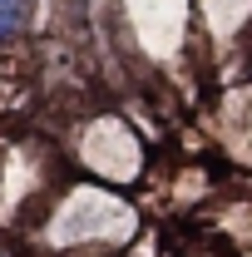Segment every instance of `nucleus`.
I'll return each mask as SVG.
<instances>
[{"instance_id": "obj_2", "label": "nucleus", "mask_w": 252, "mask_h": 257, "mask_svg": "<svg viewBox=\"0 0 252 257\" xmlns=\"http://www.w3.org/2000/svg\"><path fill=\"white\" fill-rule=\"evenodd\" d=\"M0 257H5V252H0Z\"/></svg>"}, {"instance_id": "obj_1", "label": "nucleus", "mask_w": 252, "mask_h": 257, "mask_svg": "<svg viewBox=\"0 0 252 257\" xmlns=\"http://www.w3.org/2000/svg\"><path fill=\"white\" fill-rule=\"evenodd\" d=\"M20 10H25V0H0V45L15 35V25H20Z\"/></svg>"}]
</instances>
